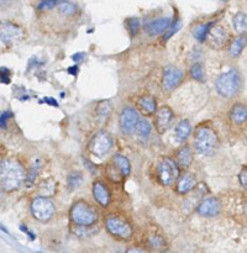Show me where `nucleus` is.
Returning a JSON list of instances; mask_svg holds the SVG:
<instances>
[{
  "label": "nucleus",
  "instance_id": "1",
  "mask_svg": "<svg viewBox=\"0 0 247 253\" xmlns=\"http://www.w3.org/2000/svg\"><path fill=\"white\" fill-rule=\"evenodd\" d=\"M27 169L15 157H0V190L17 192L26 180Z\"/></svg>",
  "mask_w": 247,
  "mask_h": 253
},
{
  "label": "nucleus",
  "instance_id": "2",
  "mask_svg": "<svg viewBox=\"0 0 247 253\" xmlns=\"http://www.w3.org/2000/svg\"><path fill=\"white\" fill-rule=\"evenodd\" d=\"M220 145L219 136H217L216 131L214 127L207 124H199L197 127L194 128L193 132V146L194 150L197 151L199 155L202 156H209L215 155Z\"/></svg>",
  "mask_w": 247,
  "mask_h": 253
},
{
  "label": "nucleus",
  "instance_id": "3",
  "mask_svg": "<svg viewBox=\"0 0 247 253\" xmlns=\"http://www.w3.org/2000/svg\"><path fill=\"white\" fill-rule=\"evenodd\" d=\"M69 219L74 226H93L98 222L99 212L90 203L78 199L69 209Z\"/></svg>",
  "mask_w": 247,
  "mask_h": 253
},
{
  "label": "nucleus",
  "instance_id": "4",
  "mask_svg": "<svg viewBox=\"0 0 247 253\" xmlns=\"http://www.w3.org/2000/svg\"><path fill=\"white\" fill-rule=\"evenodd\" d=\"M242 86H244V79L241 73L236 69H231L220 74L215 81V90L220 96L226 99L239 95Z\"/></svg>",
  "mask_w": 247,
  "mask_h": 253
},
{
  "label": "nucleus",
  "instance_id": "5",
  "mask_svg": "<svg viewBox=\"0 0 247 253\" xmlns=\"http://www.w3.org/2000/svg\"><path fill=\"white\" fill-rule=\"evenodd\" d=\"M180 168L178 167L174 158L165 157L156 166V178L163 187H172L179 177Z\"/></svg>",
  "mask_w": 247,
  "mask_h": 253
},
{
  "label": "nucleus",
  "instance_id": "6",
  "mask_svg": "<svg viewBox=\"0 0 247 253\" xmlns=\"http://www.w3.org/2000/svg\"><path fill=\"white\" fill-rule=\"evenodd\" d=\"M105 229L108 230L111 236L116 237L119 240L127 241L132 237L133 230L130 222L126 220V217L118 214H110L105 217Z\"/></svg>",
  "mask_w": 247,
  "mask_h": 253
},
{
  "label": "nucleus",
  "instance_id": "7",
  "mask_svg": "<svg viewBox=\"0 0 247 253\" xmlns=\"http://www.w3.org/2000/svg\"><path fill=\"white\" fill-rule=\"evenodd\" d=\"M114 147V138L106 130H99L88 142V152L96 158H104Z\"/></svg>",
  "mask_w": 247,
  "mask_h": 253
},
{
  "label": "nucleus",
  "instance_id": "8",
  "mask_svg": "<svg viewBox=\"0 0 247 253\" xmlns=\"http://www.w3.org/2000/svg\"><path fill=\"white\" fill-rule=\"evenodd\" d=\"M30 210L31 214L37 221L40 222H47L54 216L56 214V205L52 202L51 198L37 197L32 198L31 203H30Z\"/></svg>",
  "mask_w": 247,
  "mask_h": 253
},
{
  "label": "nucleus",
  "instance_id": "9",
  "mask_svg": "<svg viewBox=\"0 0 247 253\" xmlns=\"http://www.w3.org/2000/svg\"><path fill=\"white\" fill-rule=\"evenodd\" d=\"M26 36L24 27L11 20L0 21V41L6 47H12L20 43Z\"/></svg>",
  "mask_w": 247,
  "mask_h": 253
},
{
  "label": "nucleus",
  "instance_id": "10",
  "mask_svg": "<svg viewBox=\"0 0 247 253\" xmlns=\"http://www.w3.org/2000/svg\"><path fill=\"white\" fill-rule=\"evenodd\" d=\"M173 120H174V111L170 106L162 105L157 108L156 113L153 114V126L158 135L167 132L172 126Z\"/></svg>",
  "mask_w": 247,
  "mask_h": 253
},
{
  "label": "nucleus",
  "instance_id": "11",
  "mask_svg": "<svg viewBox=\"0 0 247 253\" xmlns=\"http://www.w3.org/2000/svg\"><path fill=\"white\" fill-rule=\"evenodd\" d=\"M91 194H93V198L96 204L99 207L104 208V209L109 208V205L113 202V193H111L110 187L106 183V180L101 179V178L95 179L93 182V185H91Z\"/></svg>",
  "mask_w": 247,
  "mask_h": 253
},
{
  "label": "nucleus",
  "instance_id": "12",
  "mask_svg": "<svg viewBox=\"0 0 247 253\" xmlns=\"http://www.w3.org/2000/svg\"><path fill=\"white\" fill-rule=\"evenodd\" d=\"M184 71L179 67L165 66L162 74V88L165 91H172L182 84L184 81Z\"/></svg>",
  "mask_w": 247,
  "mask_h": 253
},
{
  "label": "nucleus",
  "instance_id": "13",
  "mask_svg": "<svg viewBox=\"0 0 247 253\" xmlns=\"http://www.w3.org/2000/svg\"><path fill=\"white\" fill-rule=\"evenodd\" d=\"M140 119V114L133 106H126L123 109L119 116V126L124 135H131L135 130V126Z\"/></svg>",
  "mask_w": 247,
  "mask_h": 253
},
{
  "label": "nucleus",
  "instance_id": "14",
  "mask_svg": "<svg viewBox=\"0 0 247 253\" xmlns=\"http://www.w3.org/2000/svg\"><path fill=\"white\" fill-rule=\"evenodd\" d=\"M205 41H207L211 48H224L229 41V32L221 25H216V26L212 25Z\"/></svg>",
  "mask_w": 247,
  "mask_h": 253
},
{
  "label": "nucleus",
  "instance_id": "15",
  "mask_svg": "<svg viewBox=\"0 0 247 253\" xmlns=\"http://www.w3.org/2000/svg\"><path fill=\"white\" fill-rule=\"evenodd\" d=\"M135 109L143 116H153L157 110V100L151 94H142L135 99Z\"/></svg>",
  "mask_w": 247,
  "mask_h": 253
},
{
  "label": "nucleus",
  "instance_id": "16",
  "mask_svg": "<svg viewBox=\"0 0 247 253\" xmlns=\"http://www.w3.org/2000/svg\"><path fill=\"white\" fill-rule=\"evenodd\" d=\"M221 211V203L217 198L209 197L203 199L197 208V212L203 217H214Z\"/></svg>",
  "mask_w": 247,
  "mask_h": 253
},
{
  "label": "nucleus",
  "instance_id": "17",
  "mask_svg": "<svg viewBox=\"0 0 247 253\" xmlns=\"http://www.w3.org/2000/svg\"><path fill=\"white\" fill-rule=\"evenodd\" d=\"M197 185V178L193 173L187 172H180L179 177L177 178L174 183V192L178 195H185L189 192H192Z\"/></svg>",
  "mask_w": 247,
  "mask_h": 253
},
{
  "label": "nucleus",
  "instance_id": "18",
  "mask_svg": "<svg viewBox=\"0 0 247 253\" xmlns=\"http://www.w3.org/2000/svg\"><path fill=\"white\" fill-rule=\"evenodd\" d=\"M174 161L180 169H188L193 162V150L190 146H180L174 155Z\"/></svg>",
  "mask_w": 247,
  "mask_h": 253
},
{
  "label": "nucleus",
  "instance_id": "19",
  "mask_svg": "<svg viewBox=\"0 0 247 253\" xmlns=\"http://www.w3.org/2000/svg\"><path fill=\"white\" fill-rule=\"evenodd\" d=\"M229 120L235 126L245 125L247 123V106L244 104H235L229 111Z\"/></svg>",
  "mask_w": 247,
  "mask_h": 253
},
{
  "label": "nucleus",
  "instance_id": "20",
  "mask_svg": "<svg viewBox=\"0 0 247 253\" xmlns=\"http://www.w3.org/2000/svg\"><path fill=\"white\" fill-rule=\"evenodd\" d=\"M170 22H172L170 17H160V19H156L146 26V32H147L150 36L163 35L165 32V30L169 27Z\"/></svg>",
  "mask_w": 247,
  "mask_h": 253
},
{
  "label": "nucleus",
  "instance_id": "21",
  "mask_svg": "<svg viewBox=\"0 0 247 253\" xmlns=\"http://www.w3.org/2000/svg\"><path fill=\"white\" fill-rule=\"evenodd\" d=\"M111 113H113V108H111L110 101L104 100L96 105L95 111H94V116H95V120L99 125H105L106 123L110 119Z\"/></svg>",
  "mask_w": 247,
  "mask_h": 253
},
{
  "label": "nucleus",
  "instance_id": "22",
  "mask_svg": "<svg viewBox=\"0 0 247 253\" xmlns=\"http://www.w3.org/2000/svg\"><path fill=\"white\" fill-rule=\"evenodd\" d=\"M56 192H57V182L56 179L52 177L46 178V179L41 180V182L37 184V195L51 198L56 194Z\"/></svg>",
  "mask_w": 247,
  "mask_h": 253
},
{
  "label": "nucleus",
  "instance_id": "23",
  "mask_svg": "<svg viewBox=\"0 0 247 253\" xmlns=\"http://www.w3.org/2000/svg\"><path fill=\"white\" fill-rule=\"evenodd\" d=\"M110 162L123 173V175L125 178H127L131 173V163L128 161V158L126 156L121 155V153H115V155L111 156Z\"/></svg>",
  "mask_w": 247,
  "mask_h": 253
},
{
  "label": "nucleus",
  "instance_id": "24",
  "mask_svg": "<svg viewBox=\"0 0 247 253\" xmlns=\"http://www.w3.org/2000/svg\"><path fill=\"white\" fill-rule=\"evenodd\" d=\"M104 175H105L106 179L110 183H113V184L120 185L123 184L124 180H125V177L123 175V173H121L110 161H109V162L106 163L105 167H104Z\"/></svg>",
  "mask_w": 247,
  "mask_h": 253
},
{
  "label": "nucleus",
  "instance_id": "25",
  "mask_svg": "<svg viewBox=\"0 0 247 253\" xmlns=\"http://www.w3.org/2000/svg\"><path fill=\"white\" fill-rule=\"evenodd\" d=\"M190 132H192V125H190V121L184 119V120H180L179 123L175 125L174 127V136L175 140L178 142L183 143L188 140V137L190 136Z\"/></svg>",
  "mask_w": 247,
  "mask_h": 253
},
{
  "label": "nucleus",
  "instance_id": "26",
  "mask_svg": "<svg viewBox=\"0 0 247 253\" xmlns=\"http://www.w3.org/2000/svg\"><path fill=\"white\" fill-rule=\"evenodd\" d=\"M42 168H43V161H42L41 158H36L35 162L30 166V168L26 172V180H25V185H26V187H32V185H35V180L39 177Z\"/></svg>",
  "mask_w": 247,
  "mask_h": 253
},
{
  "label": "nucleus",
  "instance_id": "27",
  "mask_svg": "<svg viewBox=\"0 0 247 253\" xmlns=\"http://www.w3.org/2000/svg\"><path fill=\"white\" fill-rule=\"evenodd\" d=\"M247 46V35L241 34L240 36L235 37L231 41V43L229 44V53L230 56L237 58L240 54L242 53L245 47Z\"/></svg>",
  "mask_w": 247,
  "mask_h": 253
},
{
  "label": "nucleus",
  "instance_id": "28",
  "mask_svg": "<svg viewBox=\"0 0 247 253\" xmlns=\"http://www.w3.org/2000/svg\"><path fill=\"white\" fill-rule=\"evenodd\" d=\"M151 131H152V126H151V124L148 123L146 119H138L137 124H136L135 126V130H133V132L137 135V137L148 138Z\"/></svg>",
  "mask_w": 247,
  "mask_h": 253
},
{
  "label": "nucleus",
  "instance_id": "29",
  "mask_svg": "<svg viewBox=\"0 0 247 253\" xmlns=\"http://www.w3.org/2000/svg\"><path fill=\"white\" fill-rule=\"evenodd\" d=\"M57 9H58L59 15H62V16L66 17V19L74 17L77 15V11H78V9H77L76 5H74L73 2H69V1L58 2V5H57Z\"/></svg>",
  "mask_w": 247,
  "mask_h": 253
},
{
  "label": "nucleus",
  "instance_id": "30",
  "mask_svg": "<svg viewBox=\"0 0 247 253\" xmlns=\"http://www.w3.org/2000/svg\"><path fill=\"white\" fill-rule=\"evenodd\" d=\"M212 24L211 22H206V24H199L192 30V34L194 39L199 42H205L206 40L207 34H209L210 29H211Z\"/></svg>",
  "mask_w": 247,
  "mask_h": 253
},
{
  "label": "nucleus",
  "instance_id": "31",
  "mask_svg": "<svg viewBox=\"0 0 247 253\" xmlns=\"http://www.w3.org/2000/svg\"><path fill=\"white\" fill-rule=\"evenodd\" d=\"M232 25L239 34H245L247 31V14L242 11L236 12L232 19Z\"/></svg>",
  "mask_w": 247,
  "mask_h": 253
},
{
  "label": "nucleus",
  "instance_id": "32",
  "mask_svg": "<svg viewBox=\"0 0 247 253\" xmlns=\"http://www.w3.org/2000/svg\"><path fill=\"white\" fill-rule=\"evenodd\" d=\"M82 183H83V175H82L81 172L74 170V172L69 173L68 178H67V187H68V189L71 192H74V190L78 189L82 185Z\"/></svg>",
  "mask_w": 247,
  "mask_h": 253
},
{
  "label": "nucleus",
  "instance_id": "33",
  "mask_svg": "<svg viewBox=\"0 0 247 253\" xmlns=\"http://www.w3.org/2000/svg\"><path fill=\"white\" fill-rule=\"evenodd\" d=\"M125 27L131 37H135L141 29V22L137 17H128L125 20Z\"/></svg>",
  "mask_w": 247,
  "mask_h": 253
},
{
  "label": "nucleus",
  "instance_id": "34",
  "mask_svg": "<svg viewBox=\"0 0 247 253\" xmlns=\"http://www.w3.org/2000/svg\"><path fill=\"white\" fill-rule=\"evenodd\" d=\"M189 74L192 79L197 82H204L205 81V72L204 68L200 63H194L189 69Z\"/></svg>",
  "mask_w": 247,
  "mask_h": 253
},
{
  "label": "nucleus",
  "instance_id": "35",
  "mask_svg": "<svg viewBox=\"0 0 247 253\" xmlns=\"http://www.w3.org/2000/svg\"><path fill=\"white\" fill-rule=\"evenodd\" d=\"M58 5V0H41V1L37 4V10L41 12H47L51 11L52 9Z\"/></svg>",
  "mask_w": 247,
  "mask_h": 253
},
{
  "label": "nucleus",
  "instance_id": "36",
  "mask_svg": "<svg viewBox=\"0 0 247 253\" xmlns=\"http://www.w3.org/2000/svg\"><path fill=\"white\" fill-rule=\"evenodd\" d=\"M180 26H182V24H180L179 20H177V21L170 22L169 27H168V29L165 30V34H163V36H162L163 41H168V40H169L170 37H172L173 35H174L175 32H177L178 30L180 29Z\"/></svg>",
  "mask_w": 247,
  "mask_h": 253
},
{
  "label": "nucleus",
  "instance_id": "37",
  "mask_svg": "<svg viewBox=\"0 0 247 253\" xmlns=\"http://www.w3.org/2000/svg\"><path fill=\"white\" fill-rule=\"evenodd\" d=\"M12 118H14V114L9 110L0 114V128H1V130H7V127H9L10 125V121L12 120Z\"/></svg>",
  "mask_w": 247,
  "mask_h": 253
},
{
  "label": "nucleus",
  "instance_id": "38",
  "mask_svg": "<svg viewBox=\"0 0 247 253\" xmlns=\"http://www.w3.org/2000/svg\"><path fill=\"white\" fill-rule=\"evenodd\" d=\"M148 244L152 249H161V247L165 246V240H163V237L158 236V235H153L148 239Z\"/></svg>",
  "mask_w": 247,
  "mask_h": 253
},
{
  "label": "nucleus",
  "instance_id": "39",
  "mask_svg": "<svg viewBox=\"0 0 247 253\" xmlns=\"http://www.w3.org/2000/svg\"><path fill=\"white\" fill-rule=\"evenodd\" d=\"M10 77H11V71L5 67H0V82L1 83H9Z\"/></svg>",
  "mask_w": 247,
  "mask_h": 253
},
{
  "label": "nucleus",
  "instance_id": "40",
  "mask_svg": "<svg viewBox=\"0 0 247 253\" xmlns=\"http://www.w3.org/2000/svg\"><path fill=\"white\" fill-rule=\"evenodd\" d=\"M239 180H240V184L242 185V188L247 190V166L242 167V169L240 170Z\"/></svg>",
  "mask_w": 247,
  "mask_h": 253
},
{
  "label": "nucleus",
  "instance_id": "41",
  "mask_svg": "<svg viewBox=\"0 0 247 253\" xmlns=\"http://www.w3.org/2000/svg\"><path fill=\"white\" fill-rule=\"evenodd\" d=\"M126 253H148V252L142 249H137V247H131V249H128L127 251H126Z\"/></svg>",
  "mask_w": 247,
  "mask_h": 253
},
{
  "label": "nucleus",
  "instance_id": "42",
  "mask_svg": "<svg viewBox=\"0 0 247 253\" xmlns=\"http://www.w3.org/2000/svg\"><path fill=\"white\" fill-rule=\"evenodd\" d=\"M46 101H47V103H51V104H53V105L57 106L56 100H52V99H46Z\"/></svg>",
  "mask_w": 247,
  "mask_h": 253
},
{
  "label": "nucleus",
  "instance_id": "43",
  "mask_svg": "<svg viewBox=\"0 0 247 253\" xmlns=\"http://www.w3.org/2000/svg\"><path fill=\"white\" fill-rule=\"evenodd\" d=\"M244 211H245V214L247 215V202L245 203V207H244Z\"/></svg>",
  "mask_w": 247,
  "mask_h": 253
}]
</instances>
